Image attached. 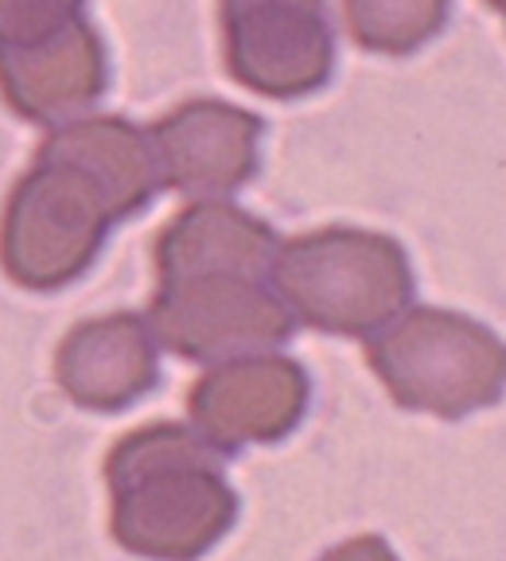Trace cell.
Returning <instances> with one entry per match:
<instances>
[{"label":"cell","mask_w":506,"mask_h":561,"mask_svg":"<svg viewBox=\"0 0 506 561\" xmlns=\"http://www.w3.org/2000/svg\"><path fill=\"white\" fill-rule=\"evenodd\" d=\"M227 460L195 425L175 421L122 437L105 456L114 542L149 561H199L215 550L238 518Z\"/></svg>","instance_id":"1"},{"label":"cell","mask_w":506,"mask_h":561,"mask_svg":"<svg viewBox=\"0 0 506 561\" xmlns=\"http://www.w3.org/2000/svg\"><path fill=\"white\" fill-rule=\"evenodd\" d=\"M114 222L122 210L102 180L44 137L0 215V270L20 289H62L94 265Z\"/></svg>","instance_id":"2"},{"label":"cell","mask_w":506,"mask_h":561,"mask_svg":"<svg viewBox=\"0 0 506 561\" xmlns=\"http://www.w3.org/2000/svg\"><path fill=\"white\" fill-rule=\"evenodd\" d=\"M269 285L315 332L367 340L413 300V270L402 245L355 227H323L280 242Z\"/></svg>","instance_id":"3"},{"label":"cell","mask_w":506,"mask_h":561,"mask_svg":"<svg viewBox=\"0 0 506 561\" xmlns=\"http://www.w3.org/2000/svg\"><path fill=\"white\" fill-rule=\"evenodd\" d=\"M367 359L393 402L437 417L487 410L506 390V343L448 308H405L370 335Z\"/></svg>","instance_id":"4"},{"label":"cell","mask_w":506,"mask_h":561,"mask_svg":"<svg viewBox=\"0 0 506 561\" xmlns=\"http://www.w3.org/2000/svg\"><path fill=\"white\" fill-rule=\"evenodd\" d=\"M145 320L157 343L210 367L280 351L297 332V316L269 280L230 273L160 280Z\"/></svg>","instance_id":"5"},{"label":"cell","mask_w":506,"mask_h":561,"mask_svg":"<svg viewBox=\"0 0 506 561\" xmlns=\"http://www.w3.org/2000/svg\"><path fill=\"white\" fill-rule=\"evenodd\" d=\"M227 67L262 98H304L332 75L335 35L323 0H219Z\"/></svg>","instance_id":"6"},{"label":"cell","mask_w":506,"mask_h":561,"mask_svg":"<svg viewBox=\"0 0 506 561\" xmlns=\"http://www.w3.org/2000/svg\"><path fill=\"white\" fill-rule=\"evenodd\" d=\"M308 375L277 351L215 363L187 394L192 425L234 456L245 445H273L297 430L308 410Z\"/></svg>","instance_id":"7"},{"label":"cell","mask_w":506,"mask_h":561,"mask_svg":"<svg viewBox=\"0 0 506 561\" xmlns=\"http://www.w3.org/2000/svg\"><path fill=\"white\" fill-rule=\"evenodd\" d=\"M149 133L164 184L187 199H227L257 168L262 122L230 102L195 98Z\"/></svg>","instance_id":"8"},{"label":"cell","mask_w":506,"mask_h":561,"mask_svg":"<svg viewBox=\"0 0 506 561\" xmlns=\"http://www.w3.org/2000/svg\"><path fill=\"white\" fill-rule=\"evenodd\" d=\"M105 90V51L87 16L35 44L0 47V94L32 125H67Z\"/></svg>","instance_id":"9"},{"label":"cell","mask_w":506,"mask_h":561,"mask_svg":"<svg viewBox=\"0 0 506 561\" xmlns=\"http://www.w3.org/2000/svg\"><path fill=\"white\" fill-rule=\"evenodd\" d=\"M157 335L149 320L129 312L82 320L55 351V378L82 410L117 413L140 402L160 378Z\"/></svg>","instance_id":"10"},{"label":"cell","mask_w":506,"mask_h":561,"mask_svg":"<svg viewBox=\"0 0 506 561\" xmlns=\"http://www.w3.org/2000/svg\"><path fill=\"white\" fill-rule=\"evenodd\" d=\"M280 238L269 222L253 219L227 199H195L180 210L157 238L160 280L210 277H257L269 280Z\"/></svg>","instance_id":"11"},{"label":"cell","mask_w":506,"mask_h":561,"mask_svg":"<svg viewBox=\"0 0 506 561\" xmlns=\"http://www.w3.org/2000/svg\"><path fill=\"white\" fill-rule=\"evenodd\" d=\"M448 0H343V20L358 47L378 55L417 51L440 32Z\"/></svg>","instance_id":"12"},{"label":"cell","mask_w":506,"mask_h":561,"mask_svg":"<svg viewBox=\"0 0 506 561\" xmlns=\"http://www.w3.org/2000/svg\"><path fill=\"white\" fill-rule=\"evenodd\" d=\"M87 0H0V47L35 44L82 20Z\"/></svg>","instance_id":"13"},{"label":"cell","mask_w":506,"mask_h":561,"mask_svg":"<svg viewBox=\"0 0 506 561\" xmlns=\"http://www.w3.org/2000/svg\"><path fill=\"white\" fill-rule=\"evenodd\" d=\"M320 561H398V553L390 550L386 538L363 535V538H350V542H343V546H332Z\"/></svg>","instance_id":"14"},{"label":"cell","mask_w":506,"mask_h":561,"mask_svg":"<svg viewBox=\"0 0 506 561\" xmlns=\"http://www.w3.org/2000/svg\"><path fill=\"white\" fill-rule=\"evenodd\" d=\"M487 4H495L498 12H506V0H487Z\"/></svg>","instance_id":"15"}]
</instances>
